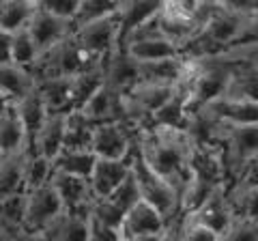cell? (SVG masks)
Segmentation results:
<instances>
[{
    "label": "cell",
    "instance_id": "2",
    "mask_svg": "<svg viewBox=\"0 0 258 241\" xmlns=\"http://www.w3.org/2000/svg\"><path fill=\"white\" fill-rule=\"evenodd\" d=\"M103 61L93 58L88 56L82 47L76 43L74 37L64 39L58 45L50 47L39 54L37 63L32 65L30 74L37 80H45V78H76L86 69H93L97 65H101Z\"/></svg>",
    "mask_w": 258,
    "mask_h": 241
},
{
    "label": "cell",
    "instance_id": "4",
    "mask_svg": "<svg viewBox=\"0 0 258 241\" xmlns=\"http://www.w3.org/2000/svg\"><path fill=\"white\" fill-rule=\"evenodd\" d=\"M132 174L140 188V196L144 203L155 207L164 218L170 222L181 218V196L170 183L153 170L144 159L136 153L132 155Z\"/></svg>",
    "mask_w": 258,
    "mask_h": 241
},
{
    "label": "cell",
    "instance_id": "20",
    "mask_svg": "<svg viewBox=\"0 0 258 241\" xmlns=\"http://www.w3.org/2000/svg\"><path fill=\"white\" fill-rule=\"evenodd\" d=\"M30 91H35V78L28 69L13 63H0V99L13 106Z\"/></svg>",
    "mask_w": 258,
    "mask_h": 241
},
{
    "label": "cell",
    "instance_id": "30",
    "mask_svg": "<svg viewBox=\"0 0 258 241\" xmlns=\"http://www.w3.org/2000/svg\"><path fill=\"white\" fill-rule=\"evenodd\" d=\"M24 157L26 153L3 157L0 162V200L24 192Z\"/></svg>",
    "mask_w": 258,
    "mask_h": 241
},
{
    "label": "cell",
    "instance_id": "22",
    "mask_svg": "<svg viewBox=\"0 0 258 241\" xmlns=\"http://www.w3.org/2000/svg\"><path fill=\"white\" fill-rule=\"evenodd\" d=\"M71 82L74 78H45L35 82V91L50 114H71Z\"/></svg>",
    "mask_w": 258,
    "mask_h": 241
},
{
    "label": "cell",
    "instance_id": "16",
    "mask_svg": "<svg viewBox=\"0 0 258 241\" xmlns=\"http://www.w3.org/2000/svg\"><path fill=\"white\" fill-rule=\"evenodd\" d=\"M67 116L69 114H50L45 123L39 127V132L32 136L30 151L45 159H54L60 155L64 149V130H67Z\"/></svg>",
    "mask_w": 258,
    "mask_h": 241
},
{
    "label": "cell",
    "instance_id": "7",
    "mask_svg": "<svg viewBox=\"0 0 258 241\" xmlns=\"http://www.w3.org/2000/svg\"><path fill=\"white\" fill-rule=\"evenodd\" d=\"M62 205L56 192L50 186L26 192V215H24V230L22 232H35V235H45L62 215Z\"/></svg>",
    "mask_w": 258,
    "mask_h": 241
},
{
    "label": "cell",
    "instance_id": "15",
    "mask_svg": "<svg viewBox=\"0 0 258 241\" xmlns=\"http://www.w3.org/2000/svg\"><path fill=\"white\" fill-rule=\"evenodd\" d=\"M132 172V159H97L88 183L95 198H108Z\"/></svg>",
    "mask_w": 258,
    "mask_h": 241
},
{
    "label": "cell",
    "instance_id": "51",
    "mask_svg": "<svg viewBox=\"0 0 258 241\" xmlns=\"http://www.w3.org/2000/svg\"><path fill=\"white\" fill-rule=\"evenodd\" d=\"M0 162H3V155H0Z\"/></svg>",
    "mask_w": 258,
    "mask_h": 241
},
{
    "label": "cell",
    "instance_id": "50",
    "mask_svg": "<svg viewBox=\"0 0 258 241\" xmlns=\"http://www.w3.org/2000/svg\"><path fill=\"white\" fill-rule=\"evenodd\" d=\"M118 241H134V239H125V237H120Z\"/></svg>",
    "mask_w": 258,
    "mask_h": 241
},
{
    "label": "cell",
    "instance_id": "36",
    "mask_svg": "<svg viewBox=\"0 0 258 241\" xmlns=\"http://www.w3.org/2000/svg\"><path fill=\"white\" fill-rule=\"evenodd\" d=\"M108 200H110V203H114V205L120 209V211H125V213L129 211V209H134L136 205L140 203V200H142L140 188H138V183H136V179H134L132 172H129L127 179L108 196Z\"/></svg>",
    "mask_w": 258,
    "mask_h": 241
},
{
    "label": "cell",
    "instance_id": "48",
    "mask_svg": "<svg viewBox=\"0 0 258 241\" xmlns=\"http://www.w3.org/2000/svg\"><path fill=\"white\" fill-rule=\"evenodd\" d=\"M5 106H9V103H7V101H3V99H0V110H3Z\"/></svg>",
    "mask_w": 258,
    "mask_h": 241
},
{
    "label": "cell",
    "instance_id": "41",
    "mask_svg": "<svg viewBox=\"0 0 258 241\" xmlns=\"http://www.w3.org/2000/svg\"><path fill=\"white\" fill-rule=\"evenodd\" d=\"M181 232H183V241H220V235L213 230H209L207 226L194 224L181 218Z\"/></svg>",
    "mask_w": 258,
    "mask_h": 241
},
{
    "label": "cell",
    "instance_id": "33",
    "mask_svg": "<svg viewBox=\"0 0 258 241\" xmlns=\"http://www.w3.org/2000/svg\"><path fill=\"white\" fill-rule=\"evenodd\" d=\"M24 215H26V192L0 200V222L7 232L18 235L24 230Z\"/></svg>",
    "mask_w": 258,
    "mask_h": 241
},
{
    "label": "cell",
    "instance_id": "9",
    "mask_svg": "<svg viewBox=\"0 0 258 241\" xmlns=\"http://www.w3.org/2000/svg\"><path fill=\"white\" fill-rule=\"evenodd\" d=\"M52 188L58 196L62 209L67 213H78V215H91V207L95 203V194L88 179H80V176H69V174H58L54 172Z\"/></svg>",
    "mask_w": 258,
    "mask_h": 241
},
{
    "label": "cell",
    "instance_id": "14",
    "mask_svg": "<svg viewBox=\"0 0 258 241\" xmlns=\"http://www.w3.org/2000/svg\"><path fill=\"white\" fill-rule=\"evenodd\" d=\"M168 220L161 215L155 207L140 200L134 209L125 213V220L120 224V237L125 239H140L149 235H161Z\"/></svg>",
    "mask_w": 258,
    "mask_h": 241
},
{
    "label": "cell",
    "instance_id": "19",
    "mask_svg": "<svg viewBox=\"0 0 258 241\" xmlns=\"http://www.w3.org/2000/svg\"><path fill=\"white\" fill-rule=\"evenodd\" d=\"M80 112L95 125L114 123V120H120V123H123V95L112 91V88H108L103 84L99 88V93H97Z\"/></svg>",
    "mask_w": 258,
    "mask_h": 241
},
{
    "label": "cell",
    "instance_id": "28",
    "mask_svg": "<svg viewBox=\"0 0 258 241\" xmlns=\"http://www.w3.org/2000/svg\"><path fill=\"white\" fill-rule=\"evenodd\" d=\"M15 110H18V116L22 120L24 130L28 134V142L32 140V136L39 132V127L45 123V118L50 116V112H47L43 99L39 97L37 91H30L26 97L20 99L18 103H13Z\"/></svg>",
    "mask_w": 258,
    "mask_h": 241
},
{
    "label": "cell",
    "instance_id": "49",
    "mask_svg": "<svg viewBox=\"0 0 258 241\" xmlns=\"http://www.w3.org/2000/svg\"><path fill=\"white\" fill-rule=\"evenodd\" d=\"M3 232H7V230H5V226H3V222H0V235H3Z\"/></svg>",
    "mask_w": 258,
    "mask_h": 241
},
{
    "label": "cell",
    "instance_id": "43",
    "mask_svg": "<svg viewBox=\"0 0 258 241\" xmlns=\"http://www.w3.org/2000/svg\"><path fill=\"white\" fill-rule=\"evenodd\" d=\"M161 241H183V232H181V218L170 220L166 224L164 232H161Z\"/></svg>",
    "mask_w": 258,
    "mask_h": 241
},
{
    "label": "cell",
    "instance_id": "11",
    "mask_svg": "<svg viewBox=\"0 0 258 241\" xmlns=\"http://www.w3.org/2000/svg\"><path fill=\"white\" fill-rule=\"evenodd\" d=\"M28 33L35 39L39 52H45L74 35V26H71V22H64L60 18H56V15L47 13L37 0L35 15H32V20L28 24Z\"/></svg>",
    "mask_w": 258,
    "mask_h": 241
},
{
    "label": "cell",
    "instance_id": "6",
    "mask_svg": "<svg viewBox=\"0 0 258 241\" xmlns=\"http://www.w3.org/2000/svg\"><path fill=\"white\" fill-rule=\"evenodd\" d=\"M136 130L127 123H99L93 130L91 151L97 159H132L136 151Z\"/></svg>",
    "mask_w": 258,
    "mask_h": 241
},
{
    "label": "cell",
    "instance_id": "46",
    "mask_svg": "<svg viewBox=\"0 0 258 241\" xmlns=\"http://www.w3.org/2000/svg\"><path fill=\"white\" fill-rule=\"evenodd\" d=\"M134 241H161V235H149V237H140V239H134Z\"/></svg>",
    "mask_w": 258,
    "mask_h": 241
},
{
    "label": "cell",
    "instance_id": "39",
    "mask_svg": "<svg viewBox=\"0 0 258 241\" xmlns=\"http://www.w3.org/2000/svg\"><path fill=\"white\" fill-rule=\"evenodd\" d=\"M39 5H41L47 13H52L64 22H71V26H74L80 0H39Z\"/></svg>",
    "mask_w": 258,
    "mask_h": 241
},
{
    "label": "cell",
    "instance_id": "17",
    "mask_svg": "<svg viewBox=\"0 0 258 241\" xmlns=\"http://www.w3.org/2000/svg\"><path fill=\"white\" fill-rule=\"evenodd\" d=\"M28 149H30L28 134L24 130L15 106L9 103V106L0 110V155L3 157L22 155Z\"/></svg>",
    "mask_w": 258,
    "mask_h": 241
},
{
    "label": "cell",
    "instance_id": "24",
    "mask_svg": "<svg viewBox=\"0 0 258 241\" xmlns=\"http://www.w3.org/2000/svg\"><path fill=\"white\" fill-rule=\"evenodd\" d=\"M103 84H106V80H103V63L76 76L74 82H71V112L82 110L99 93Z\"/></svg>",
    "mask_w": 258,
    "mask_h": 241
},
{
    "label": "cell",
    "instance_id": "13",
    "mask_svg": "<svg viewBox=\"0 0 258 241\" xmlns=\"http://www.w3.org/2000/svg\"><path fill=\"white\" fill-rule=\"evenodd\" d=\"M198 112L215 120L217 125H258V103L252 101L220 97Z\"/></svg>",
    "mask_w": 258,
    "mask_h": 241
},
{
    "label": "cell",
    "instance_id": "42",
    "mask_svg": "<svg viewBox=\"0 0 258 241\" xmlns=\"http://www.w3.org/2000/svg\"><path fill=\"white\" fill-rule=\"evenodd\" d=\"M120 230L88 218V241H118Z\"/></svg>",
    "mask_w": 258,
    "mask_h": 241
},
{
    "label": "cell",
    "instance_id": "25",
    "mask_svg": "<svg viewBox=\"0 0 258 241\" xmlns=\"http://www.w3.org/2000/svg\"><path fill=\"white\" fill-rule=\"evenodd\" d=\"M88 218L91 215L67 213L56 220L45 232L47 241H88Z\"/></svg>",
    "mask_w": 258,
    "mask_h": 241
},
{
    "label": "cell",
    "instance_id": "3",
    "mask_svg": "<svg viewBox=\"0 0 258 241\" xmlns=\"http://www.w3.org/2000/svg\"><path fill=\"white\" fill-rule=\"evenodd\" d=\"M217 147L222 151L230 188L245 166L258 157V125H220Z\"/></svg>",
    "mask_w": 258,
    "mask_h": 241
},
{
    "label": "cell",
    "instance_id": "23",
    "mask_svg": "<svg viewBox=\"0 0 258 241\" xmlns=\"http://www.w3.org/2000/svg\"><path fill=\"white\" fill-rule=\"evenodd\" d=\"M37 0H9L0 3V35L11 37L20 30L28 28L35 15Z\"/></svg>",
    "mask_w": 258,
    "mask_h": 241
},
{
    "label": "cell",
    "instance_id": "26",
    "mask_svg": "<svg viewBox=\"0 0 258 241\" xmlns=\"http://www.w3.org/2000/svg\"><path fill=\"white\" fill-rule=\"evenodd\" d=\"M95 162H97V157L93 155V151L62 149L60 155L54 159V172L80 176V179H91Z\"/></svg>",
    "mask_w": 258,
    "mask_h": 241
},
{
    "label": "cell",
    "instance_id": "47",
    "mask_svg": "<svg viewBox=\"0 0 258 241\" xmlns=\"http://www.w3.org/2000/svg\"><path fill=\"white\" fill-rule=\"evenodd\" d=\"M13 237L15 235H11V232H3V235H0V241H13Z\"/></svg>",
    "mask_w": 258,
    "mask_h": 241
},
{
    "label": "cell",
    "instance_id": "34",
    "mask_svg": "<svg viewBox=\"0 0 258 241\" xmlns=\"http://www.w3.org/2000/svg\"><path fill=\"white\" fill-rule=\"evenodd\" d=\"M228 196L237 220L258 224V188H232L228 190Z\"/></svg>",
    "mask_w": 258,
    "mask_h": 241
},
{
    "label": "cell",
    "instance_id": "38",
    "mask_svg": "<svg viewBox=\"0 0 258 241\" xmlns=\"http://www.w3.org/2000/svg\"><path fill=\"white\" fill-rule=\"evenodd\" d=\"M220 241H258V224L235 218Z\"/></svg>",
    "mask_w": 258,
    "mask_h": 241
},
{
    "label": "cell",
    "instance_id": "27",
    "mask_svg": "<svg viewBox=\"0 0 258 241\" xmlns=\"http://www.w3.org/2000/svg\"><path fill=\"white\" fill-rule=\"evenodd\" d=\"M183 67V56H174V58H164L155 63H144L140 65V82L144 84H161V86H174L179 80Z\"/></svg>",
    "mask_w": 258,
    "mask_h": 241
},
{
    "label": "cell",
    "instance_id": "40",
    "mask_svg": "<svg viewBox=\"0 0 258 241\" xmlns=\"http://www.w3.org/2000/svg\"><path fill=\"white\" fill-rule=\"evenodd\" d=\"M237 45H258V3H254L252 9L245 13L243 33H241V39Z\"/></svg>",
    "mask_w": 258,
    "mask_h": 241
},
{
    "label": "cell",
    "instance_id": "44",
    "mask_svg": "<svg viewBox=\"0 0 258 241\" xmlns=\"http://www.w3.org/2000/svg\"><path fill=\"white\" fill-rule=\"evenodd\" d=\"M0 63H11L9 58V37L0 35Z\"/></svg>",
    "mask_w": 258,
    "mask_h": 241
},
{
    "label": "cell",
    "instance_id": "10",
    "mask_svg": "<svg viewBox=\"0 0 258 241\" xmlns=\"http://www.w3.org/2000/svg\"><path fill=\"white\" fill-rule=\"evenodd\" d=\"M183 220L194 222V224H200V226H207L209 230L217 232V235H224L228 226L235 220V213H232V205H230V196H228V188H217L211 198L207 203L196 209L194 213L185 215Z\"/></svg>",
    "mask_w": 258,
    "mask_h": 241
},
{
    "label": "cell",
    "instance_id": "31",
    "mask_svg": "<svg viewBox=\"0 0 258 241\" xmlns=\"http://www.w3.org/2000/svg\"><path fill=\"white\" fill-rule=\"evenodd\" d=\"M95 123H91L82 112H71L67 116V130H64V149L74 151H91Z\"/></svg>",
    "mask_w": 258,
    "mask_h": 241
},
{
    "label": "cell",
    "instance_id": "45",
    "mask_svg": "<svg viewBox=\"0 0 258 241\" xmlns=\"http://www.w3.org/2000/svg\"><path fill=\"white\" fill-rule=\"evenodd\" d=\"M13 241H47L45 235H35V232H18Z\"/></svg>",
    "mask_w": 258,
    "mask_h": 241
},
{
    "label": "cell",
    "instance_id": "35",
    "mask_svg": "<svg viewBox=\"0 0 258 241\" xmlns=\"http://www.w3.org/2000/svg\"><path fill=\"white\" fill-rule=\"evenodd\" d=\"M116 11H118V3H110V0H80L76 20H74V30L84 26V24L110 18Z\"/></svg>",
    "mask_w": 258,
    "mask_h": 241
},
{
    "label": "cell",
    "instance_id": "1",
    "mask_svg": "<svg viewBox=\"0 0 258 241\" xmlns=\"http://www.w3.org/2000/svg\"><path fill=\"white\" fill-rule=\"evenodd\" d=\"M136 153L179 192L189 179V159L194 142L185 130L166 125H147L136 130Z\"/></svg>",
    "mask_w": 258,
    "mask_h": 241
},
{
    "label": "cell",
    "instance_id": "12",
    "mask_svg": "<svg viewBox=\"0 0 258 241\" xmlns=\"http://www.w3.org/2000/svg\"><path fill=\"white\" fill-rule=\"evenodd\" d=\"M103 80L108 88L123 95L132 91L136 84H140V65L123 47H118L103 61Z\"/></svg>",
    "mask_w": 258,
    "mask_h": 241
},
{
    "label": "cell",
    "instance_id": "21",
    "mask_svg": "<svg viewBox=\"0 0 258 241\" xmlns=\"http://www.w3.org/2000/svg\"><path fill=\"white\" fill-rule=\"evenodd\" d=\"M161 9V3H118V26H120V45H123L134 33L147 26Z\"/></svg>",
    "mask_w": 258,
    "mask_h": 241
},
{
    "label": "cell",
    "instance_id": "29",
    "mask_svg": "<svg viewBox=\"0 0 258 241\" xmlns=\"http://www.w3.org/2000/svg\"><path fill=\"white\" fill-rule=\"evenodd\" d=\"M54 179V162L28 149L24 157V192H32L50 186Z\"/></svg>",
    "mask_w": 258,
    "mask_h": 241
},
{
    "label": "cell",
    "instance_id": "18",
    "mask_svg": "<svg viewBox=\"0 0 258 241\" xmlns=\"http://www.w3.org/2000/svg\"><path fill=\"white\" fill-rule=\"evenodd\" d=\"M228 65L230 78L224 97L258 103V65L254 63H228Z\"/></svg>",
    "mask_w": 258,
    "mask_h": 241
},
{
    "label": "cell",
    "instance_id": "32",
    "mask_svg": "<svg viewBox=\"0 0 258 241\" xmlns=\"http://www.w3.org/2000/svg\"><path fill=\"white\" fill-rule=\"evenodd\" d=\"M39 54L41 52H39V47L35 43V39H32V35L28 33V28H24L20 33L9 37V58L13 65L30 71L32 65L37 63Z\"/></svg>",
    "mask_w": 258,
    "mask_h": 241
},
{
    "label": "cell",
    "instance_id": "5",
    "mask_svg": "<svg viewBox=\"0 0 258 241\" xmlns=\"http://www.w3.org/2000/svg\"><path fill=\"white\" fill-rule=\"evenodd\" d=\"M76 43L82 47V50L93 56V58L106 61L108 56L120 47V26H118V11L110 18L97 20L91 24H84L74 30Z\"/></svg>",
    "mask_w": 258,
    "mask_h": 241
},
{
    "label": "cell",
    "instance_id": "37",
    "mask_svg": "<svg viewBox=\"0 0 258 241\" xmlns=\"http://www.w3.org/2000/svg\"><path fill=\"white\" fill-rule=\"evenodd\" d=\"M91 218L106 224V226L120 230V224L125 220V211H120V209L114 203H110L108 198H95V203L91 207Z\"/></svg>",
    "mask_w": 258,
    "mask_h": 241
},
{
    "label": "cell",
    "instance_id": "8",
    "mask_svg": "<svg viewBox=\"0 0 258 241\" xmlns=\"http://www.w3.org/2000/svg\"><path fill=\"white\" fill-rule=\"evenodd\" d=\"M228 78H230L228 63H224L222 58H207L205 69L200 74L196 88H194V95H191V103H189L191 114L203 110L209 103H213L215 99L224 97L226 86H228Z\"/></svg>",
    "mask_w": 258,
    "mask_h": 241
}]
</instances>
